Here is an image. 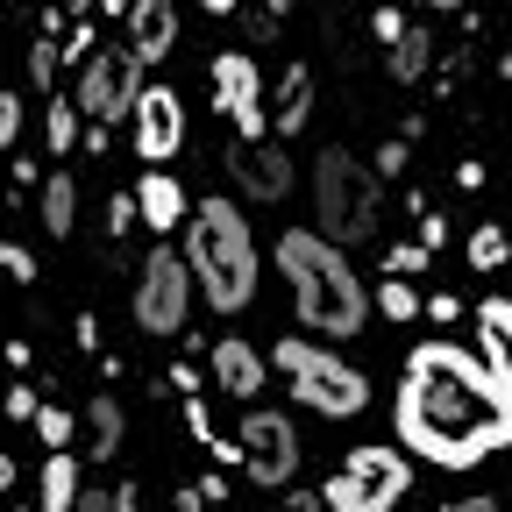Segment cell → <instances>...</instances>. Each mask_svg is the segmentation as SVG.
<instances>
[{
  "label": "cell",
  "instance_id": "6da1fadb",
  "mask_svg": "<svg viewBox=\"0 0 512 512\" xmlns=\"http://www.w3.org/2000/svg\"><path fill=\"white\" fill-rule=\"evenodd\" d=\"M392 427L406 456L434 470H477L484 456L512 448V384L456 342H427L406 356Z\"/></svg>",
  "mask_w": 512,
  "mask_h": 512
},
{
  "label": "cell",
  "instance_id": "7a4b0ae2",
  "mask_svg": "<svg viewBox=\"0 0 512 512\" xmlns=\"http://www.w3.org/2000/svg\"><path fill=\"white\" fill-rule=\"evenodd\" d=\"M278 271L292 278V306H299V320H306L313 335L342 342V335H356L363 320H370L363 278L349 271V256L320 235V228H285L278 235Z\"/></svg>",
  "mask_w": 512,
  "mask_h": 512
},
{
  "label": "cell",
  "instance_id": "3957f363",
  "mask_svg": "<svg viewBox=\"0 0 512 512\" xmlns=\"http://www.w3.org/2000/svg\"><path fill=\"white\" fill-rule=\"evenodd\" d=\"M185 264L200 278V299L214 313H242L256 299V235L235 200H200L185 221Z\"/></svg>",
  "mask_w": 512,
  "mask_h": 512
},
{
  "label": "cell",
  "instance_id": "277c9868",
  "mask_svg": "<svg viewBox=\"0 0 512 512\" xmlns=\"http://www.w3.org/2000/svg\"><path fill=\"white\" fill-rule=\"evenodd\" d=\"M313 228L335 249L370 242V228H377V171L363 157H349V150H320L313 157Z\"/></svg>",
  "mask_w": 512,
  "mask_h": 512
},
{
  "label": "cell",
  "instance_id": "5b68a950",
  "mask_svg": "<svg viewBox=\"0 0 512 512\" xmlns=\"http://www.w3.org/2000/svg\"><path fill=\"white\" fill-rule=\"evenodd\" d=\"M271 363L292 377V399L313 406L320 420H356V413L370 406V377H363L349 356L320 349V342H278Z\"/></svg>",
  "mask_w": 512,
  "mask_h": 512
},
{
  "label": "cell",
  "instance_id": "8992f818",
  "mask_svg": "<svg viewBox=\"0 0 512 512\" xmlns=\"http://www.w3.org/2000/svg\"><path fill=\"white\" fill-rule=\"evenodd\" d=\"M406 491H413L406 448L363 441V448H349V456H342V470L320 484V505H328V512H392Z\"/></svg>",
  "mask_w": 512,
  "mask_h": 512
},
{
  "label": "cell",
  "instance_id": "52a82bcc",
  "mask_svg": "<svg viewBox=\"0 0 512 512\" xmlns=\"http://www.w3.org/2000/svg\"><path fill=\"white\" fill-rule=\"evenodd\" d=\"M192 264L178 249H150V264L136 278V328L143 335H178L185 328V313H192Z\"/></svg>",
  "mask_w": 512,
  "mask_h": 512
},
{
  "label": "cell",
  "instance_id": "ba28073f",
  "mask_svg": "<svg viewBox=\"0 0 512 512\" xmlns=\"http://www.w3.org/2000/svg\"><path fill=\"white\" fill-rule=\"evenodd\" d=\"M136 100H143V57L136 50H93L86 72H79V107L93 114V128L107 121H136Z\"/></svg>",
  "mask_w": 512,
  "mask_h": 512
},
{
  "label": "cell",
  "instance_id": "9c48e42d",
  "mask_svg": "<svg viewBox=\"0 0 512 512\" xmlns=\"http://www.w3.org/2000/svg\"><path fill=\"white\" fill-rule=\"evenodd\" d=\"M242 463H249L256 484H292L299 477V427L285 413L249 406V420H242Z\"/></svg>",
  "mask_w": 512,
  "mask_h": 512
},
{
  "label": "cell",
  "instance_id": "30bf717a",
  "mask_svg": "<svg viewBox=\"0 0 512 512\" xmlns=\"http://www.w3.org/2000/svg\"><path fill=\"white\" fill-rule=\"evenodd\" d=\"M214 107L235 121V136H249V143L271 136L264 93H256V57H242V50H221V57H214Z\"/></svg>",
  "mask_w": 512,
  "mask_h": 512
},
{
  "label": "cell",
  "instance_id": "8fae6325",
  "mask_svg": "<svg viewBox=\"0 0 512 512\" xmlns=\"http://www.w3.org/2000/svg\"><path fill=\"white\" fill-rule=\"evenodd\" d=\"M228 178L249 192L256 207H278L285 192H292V157H285V143H249V136H235L228 143Z\"/></svg>",
  "mask_w": 512,
  "mask_h": 512
},
{
  "label": "cell",
  "instance_id": "7c38bea8",
  "mask_svg": "<svg viewBox=\"0 0 512 512\" xmlns=\"http://www.w3.org/2000/svg\"><path fill=\"white\" fill-rule=\"evenodd\" d=\"M178 150H185V100L171 86H143V100H136V157L171 164Z\"/></svg>",
  "mask_w": 512,
  "mask_h": 512
},
{
  "label": "cell",
  "instance_id": "4fadbf2b",
  "mask_svg": "<svg viewBox=\"0 0 512 512\" xmlns=\"http://www.w3.org/2000/svg\"><path fill=\"white\" fill-rule=\"evenodd\" d=\"M171 43H178V15H171V0H136V15H128V50H136L143 64H157Z\"/></svg>",
  "mask_w": 512,
  "mask_h": 512
},
{
  "label": "cell",
  "instance_id": "5bb4252c",
  "mask_svg": "<svg viewBox=\"0 0 512 512\" xmlns=\"http://www.w3.org/2000/svg\"><path fill=\"white\" fill-rule=\"evenodd\" d=\"M214 384H221V392H235V399H256V384H264V363H256V349H249L242 335L214 342Z\"/></svg>",
  "mask_w": 512,
  "mask_h": 512
},
{
  "label": "cell",
  "instance_id": "9a60e30c",
  "mask_svg": "<svg viewBox=\"0 0 512 512\" xmlns=\"http://www.w3.org/2000/svg\"><path fill=\"white\" fill-rule=\"evenodd\" d=\"M477 342H484V363L512 384V299H484L477 306Z\"/></svg>",
  "mask_w": 512,
  "mask_h": 512
},
{
  "label": "cell",
  "instance_id": "2e32d148",
  "mask_svg": "<svg viewBox=\"0 0 512 512\" xmlns=\"http://www.w3.org/2000/svg\"><path fill=\"white\" fill-rule=\"evenodd\" d=\"M36 498H43V512H79V463H72V448H57V456L43 463V477H36Z\"/></svg>",
  "mask_w": 512,
  "mask_h": 512
},
{
  "label": "cell",
  "instance_id": "e0dca14e",
  "mask_svg": "<svg viewBox=\"0 0 512 512\" xmlns=\"http://www.w3.org/2000/svg\"><path fill=\"white\" fill-rule=\"evenodd\" d=\"M136 207H143V221H150V228H178V221H192V214H185L178 178H164V171H150V178L136 185Z\"/></svg>",
  "mask_w": 512,
  "mask_h": 512
},
{
  "label": "cell",
  "instance_id": "ac0fdd59",
  "mask_svg": "<svg viewBox=\"0 0 512 512\" xmlns=\"http://www.w3.org/2000/svg\"><path fill=\"white\" fill-rule=\"evenodd\" d=\"M57 36H64V15L50 8V15L36 22V36H29V79H36L43 93H57V57H64V50H57Z\"/></svg>",
  "mask_w": 512,
  "mask_h": 512
},
{
  "label": "cell",
  "instance_id": "d6986e66",
  "mask_svg": "<svg viewBox=\"0 0 512 512\" xmlns=\"http://www.w3.org/2000/svg\"><path fill=\"white\" fill-rule=\"evenodd\" d=\"M43 228H50L57 242L79 228V185L64 178V171H50V178H43Z\"/></svg>",
  "mask_w": 512,
  "mask_h": 512
},
{
  "label": "cell",
  "instance_id": "ffe728a7",
  "mask_svg": "<svg viewBox=\"0 0 512 512\" xmlns=\"http://www.w3.org/2000/svg\"><path fill=\"white\" fill-rule=\"evenodd\" d=\"M114 448H121V406H114V399H93V406H86V456L107 463Z\"/></svg>",
  "mask_w": 512,
  "mask_h": 512
},
{
  "label": "cell",
  "instance_id": "44dd1931",
  "mask_svg": "<svg viewBox=\"0 0 512 512\" xmlns=\"http://www.w3.org/2000/svg\"><path fill=\"white\" fill-rule=\"evenodd\" d=\"M43 136H50V150H57V157H64V150H79V93H50Z\"/></svg>",
  "mask_w": 512,
  "mask_h": 512
},
{
  "label": "cell",
  "instance_id": "7402d4cb",
  "mask_svg": "<svg viewBox=\"0 0 512 512\" xmlns=\"http://www.w3.org/2000/svg\"><path fill=\"white\" fill-rule=\"evenodd\" d=\"M427 64H434V36L427 29H406L399 43H392V79H427Z\"/></svg>",
  "mask_w": 512,
  "mask_h": 512
},
{
  "label": "cell",
  "instance_id": "603a6c76",
  "mask_svg": "<svg viewBox=\"0 0 512 512\" xmlns=\"http://www.w3.org/2000/svg\"><path fill=\"white\" fill-rule=\"evenodd\" d=\"M306 93H313L306 64H292L285 86H278V128H285V136H299V128H306Z\"/></svg>",
  "mask_w": 512,
  "mask_h": 512
},
{
  "label": "cell",
  "instance_id": "cb8c5ba5",
  "mask_svg": "<svg viewBox=\"0 0 512 512\" xmlns=\"http://www.w3.org/2000/svg\"><path fill=\"white\" fill-rule=\"evenodd\" d=\"M470 264H477V271L512 264V228H470Z\"/></svg>",
  "mask_w": 512,
  "mask_h": 512
},
{
  "label": "cell",
  "instance_id": "d4e9b609",
  "mask_svg": "<svg viewBox=\"0 0 512 512\" xmlns=\"http://www.w3.org/2000/svg\"><path fill=\"white\" fill-rule=\"evenodd\" d=\"M377 306H384V320H413V313H420V299H413V285H406V278L384 285V292H377Z\"/></svg>",
  "mask_w": 512,
  "mask_h": 512
},
{
  "label": "cell",
  "instance_id": "484cf974",
  "mask_svg": "<svg viewBox=\"0 0 512 512\" xmlns=\"http://www.w3.org/2000/svg\"><path fill=\"white\" fill-rule=\"evenodd\" d=\"M36 434H43V448L57 456V448L72 441V413H64V406H43V413H36Z\"/></svg>",
  "mask_w": 512,
  "mask_h": 512
},
{
  "label": "cell",
  "instance_id": "4316f807",
  "mask_svg": "<svg viewBox=\"0 0 512 512\" xmlns=\"http://www.w3.org/2000/svg\"><path fill=\"white\" fill-rule=\"evenodd\" d=\"M427 256H434L427 242H406V249H392V256H384V264H392V278H413V271L427 264Z\"/></svg>",
  "mask_w": 512,
  "mask_h": 512
},
{
  "label": "cell",
  "instance_id": "83f0119b",
  "mask_svg": "<svg viewBox=\"0 0 512 512\" xmlns=\"http://www.w3.org/2000/svg\"><path fill=\"white\" fill-rule=\"evenodd\" d=\"M0 143H22V100L0 93Z\"/></svg>",
  "mask_w": 512,
  "mask_h": 512
},
{
  "label": "cell",
  "instance_id": "f1b7e54d",
  "mask_svg": "<svg viewBox=\"0 0 512 512\" xmlns=\"http://www.w3.org/2000/svg\"><path fill=\"white\" fill-rule=\"evenodd\" d=\"M370 36H377V43H399V36H406V22H399V15H392V8H384V15H377V22H370Z\"/></svg>",
  "mask_w": 512,
  "mask_h": 512
},
{
  "label": "cell",
  "instance_id": "f546056e",
  "mask_svg": "<svg viewBox=\"0 0 512 512\" xmlns=\"http://www.w3.org/2000/svg\"><path fill=\"white\" fill-rule=\"evenodd\" d=\"M420 242L441 249V242H448V221H441V214H420Z\"/></svg>",
  "mask_w": 512,
  "mask_h": 512
},
{
  "label": "cell",
  "instance_id": "4dcf8cb0",
  "mask_svg": "<svg viewBox=\"0 0 512 512\" xmlns=\"http://www.w3.org/2000/svg\"><path fill=\"white\" fill-rule=\"evenodd\" d=\"M0 256H8V271H15V278H36V256H29V249H15V242H8Z\"/></svg>",
  "mask_w": 512,
  "mask_h": 512
},
{
  "label": "cell",
  "instance_id": "1f68e13d",
  "mask_svg": "<svg viewBox=\"0 0 512 512\" xmlns=\"http://www.w3.org/2000/svg\"><path fill=\"white\" fill-rule=\"evenodd\" d=\"M8 413H15V420H29V413H43V406L29 399V384H15V392H8Z\"/></svg>",
  "mask_w": 512,
  "mask_h": 512
},
{
  "label": "cell",
  "instance_id": "d6a6232c",
  "mask_svg": "<svg viewBox=\"0 0 512 512\" xmlns=\"http://www.w3.org/2000/svg\"><path fill=\"white\" fill-rule=\"evenodd\" d=\"M114 512H143V491H136V484H121V491H114Z\"/></svg>",
  "mask_w": 512,
  "mask_h": 512
},
{
  "label": "cell",
  "instance_id": "836d02e7",
  "mask_svg": "<svg viewBox=\"0 0 512 512\" xmlns=\"http://www.w3.org/2000/svg\"><path fill=\"white\" fill-rule=\"evenodd\" d=\"M441 512H498V505H491V498H448Z\"/></svg>",
  "mask_w": 512,
  "mask_h": 512
},
{
  "label": "cell",
  "instance_id": "e575fe53",
  "mask_svg": "<svg viewBox=\"0 0 512 512\" xmlns=\"http://www.w3.org/2000/svg\"><path fill=\"white\" fill-rule=\"evenodd\" d=\"M79 512H114V491H86V498H79Z\"/></svg>",
  "mask_w": 512,
  "mask_h": 512
},
{
  "label": "cell",
  "instance_id": "d590c367",
  "mask_svg": "<svg viewBox=\"0 0 512 512\" xmlns=\"http://www.w3.org/2000/svg\"><path fill=\"white\" fill-rule=\"evenodd\" d=\"M200 8H207V15H235V0H200Z\"/></svg>",
  "mask_w": 512,
  "mask_h": 512
},
{
  "label": "cell",
  "instance_id": "8d00e7d4",
  "mask_svg": "<svg viewBox=\"0 0 512 512\" xmlns=\"http://www.w3.org/2000/svg\"><path fill=\"white\" fill-rule=\"evenodd\" d=\"M420 8H470V0H420Z\"/></svg>",
  "mask_w": 512,
  "mask_h": 512
}]
</instances>
